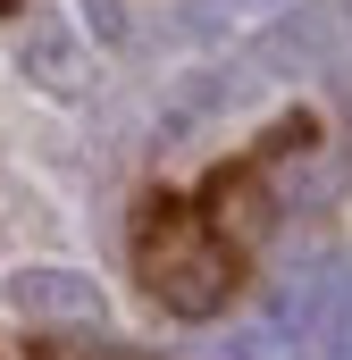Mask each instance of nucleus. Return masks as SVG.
Instances as JSON below:
<instances>
[{"instance_id":"nucleus-2","label":"nucleus","mask_w":352,"mask_h":360,"mask_svg":"<svg viewBox=\"0 0 352 360\" xmlns=\"http://www.w3.org/2000/svg\"><path fill=\"white\" fill-rule=\"evenodd\" d=\"M344 260L327 252V243H310L302 260H285L277 269V293H268V319L285 327V344H319L327 327H336V310H344Z\"/></svg>"},{"instance_id":"nucleus-9","label":"nucleus","mask_w":352,"mask_h":360,"mask_svg":"<svg viewBox=\"0 0 352 360\" xmlns=\"http://www.w3.org/2000/svg\"><path fill=\"white\" fill-rule=\"evenodd\" d=\"M76 17H84L101 42H126L134 34V17H126V0H76Z\"/></svg>"},{"instance_id":"nucleus-11","label":"nucleus","mask_w":352,"mask_h":360,"mask_svg":"<svg viewBox=\"0 0 352 360\" xmlns=\"http://www.w3.org/2000/svg\"><path fill=\"white\" fill-rule=\"evenodd\" d=\"M0 8H8V0H0Z\"/></svg>"},{"instance_id":"nucleus-7","label":"nucleus","mask_w":352,"mask_h":360,"mask_svg":"<svg viewBox=\"0 0 352 360\" xmlns=\"http://www.w3.org/2000/svg\"><path fill=\"white\" fill-rule=\"evenodd\" d=\"M294 0H193L184 17H193V34H227V25H268V17H285Z\"/></svg>"},{"instance_id":"nucleus-4","label":"nucleus","mask_w":352,"mask_h":360,"mask_svg":"<svg viewBox=\"0 0 352 360\" xmlns=\"http://www.w3.org/2000/svg\"><path fill=\"white\" fill-rule=\"evenodd\" d=\"M17 76H25L34 92H51V101H76V92H84V42H76V25H68V17L25 25V42H17Z\"/></svg>"},{"instance_id":"nucleus-1","label":"nucleus","mask_w":352,"mask_h":360,"mask_svg":"<svg viewBox=\"0 0 352 360\" xmlns=\"http://www.w3.org/2000/svg\"><path fill=\"white\" fill-rule=\"evenodd\" d=\"M134 269L151 285V302L176 310V319H210V310H227V285H235V243L210 226V218H193V210H143V235H134Z\"/></svg>"},{"instance_id":"nucleus-5","label":"nucleus","mask_w":352,"mask_h":360,"mask_svg":"<svg viewBox=\"0 0 352 360\" xmlns=\"http://www.w3.org/2000/svg\"><path fill=\"white\" fill-rule=\"evenodd\" d=\"M268 218H277V184L268 176H244V168H235V176H210V226H218L235 252L260 243Z\"/></svg>"},{"instance_id":"nucleus-3","label":"nucleus","mask_w":352,"mask_h":360,"mask_svg":"<svg viewBox=\"0 0 352 360\" xmlns=\"http://www.w3.org/2000/svg\"><path fill=\"white\" fill-rule=\"evenodd\" d=\"M0 302L25 319V327H92L101 319V285L84 269H17L0 285Z\"/></svg>"},{"instance_id":"nucleus-8","label":"nucleus","mask_w":352,"mask_h":360,"mask_svg":"<svg viewBox=\"0 0 352 360\" xmlns=\"http://www.w3.org/2000/svg\"><path fill=\"white\" fill-rule=\"evenodd\" d=\"M277 193H294V210H319V201L336 193V168H319V160L294 168V151H277Z\"/></svg>"},{"instance_id":"nucleus-6","label":"nucleus","mask_w":352,"mask_h":360,"mask_svg":"<svg viewBox=\"0 0 352 360\" xmlns=\"http://www.w3.org/2000/svg\"><path fill=\"white\" fill-rule=\"evenodd\" d=\"M319 59H327V17H310V8H302V17H294V8L268 17V34L252 42V68H268V76H302V68H319Z\"/></svg>"},{"instance_id":"nucleus-10","label":"nucleus","mask_w":352,"mask_h":360,"mask_svg":"<svg viewBox=\"0 0 352 360\" xmlns=\"http://www.w3.org/2000/svg\"><path fill=\"white\" fill-rule=\"evenodd\" d=\"M319 352H327V360H352V293H344V310H336V327L319 335Z\"/></svg>"}]
</instances>
